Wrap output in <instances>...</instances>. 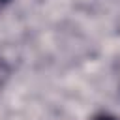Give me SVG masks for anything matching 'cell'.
I'll return each mask as SVG.
<instances>
[{
  "label": "cell",
  "instance_id": "2",
  "mask_svg": "<svg viewBox=\"0 0 120 120\" xmlns=\"http://www.w3.org/2000/svg\"><path fill=\"white\" fill-rule=\"evenodd\" d=\"M90 120H120V118L114 116V114H111V112H99V114L92 116Z\"/></svg>",
  "mask_w": 120,
  "mask_h": 120
},
{
  "label": "cell",
  "instance_id": "3",
  "mask_svg": "<svg viewBox=\"0 0 120 120\" xmlns=\"http://www.w3.org/2000/svg\"><path fill=\"white\" fill-rule=\"evenodd\" d=\"M9 2H11V0H0V11H2V9H4V8L9 4Z\"/></svg>",
  "mask_w": 120,
  "mask_h": 120
},
{
  "label": "cell",
  "instance_id": "1",
  "mask_svg": "<svg viewBox=\"0 0 120 120\" xmlns=\"http://www.w3.org/2000/svg\"><path fill=\"white\" fill-rule=\"evenodd\" d=\"M9 73H11V68H9V64L0 56V90L4 88V84L8 82V79H9Z\"/></svg>",
  "mask_w": 120,
  "mask_h": 120
}]
</instances>
